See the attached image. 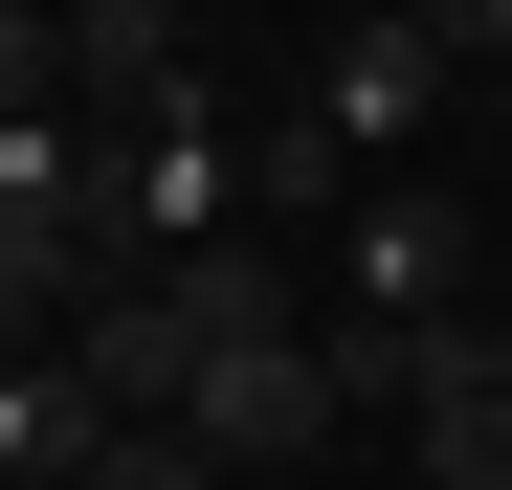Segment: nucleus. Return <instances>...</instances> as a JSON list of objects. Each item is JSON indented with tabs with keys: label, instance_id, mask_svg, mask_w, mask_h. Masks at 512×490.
Segmentation results:
<instances>
[{
	"label": "nucleus",
	"instance_id": "39448f33",
	"mask_svg": "<svg viewBox=\"0 0 512 490\" xmlns=\"http://www.w3.org/2000/svg\"><path fill=\"white\" fill-rule=\"evenodd\" d=\"M334 312H468V201L446 179H357V223H334Z\"/></svg>",
	"mask_w": 512,
	"mask_h": 490
},
{
	"label": "nucleus",
	"instance_id": "f03ea898",
	"mask_svg": "<svg viewBox=\"0 0 512 490\" xmlns=\"http://www.w3.org/2000/svg\"><path fill=\"white\" fill-rule=\"evenodd\" d=\"M179 424H201L245 490H290V468H334V424H357V401H334V335L268 290V312H245V335L201 357V401H179Z\"/></svg>",
	"mask_w": 512,
	"mask_h": 490
},
{
	"label": "nucleus",
	"instance_id": "1a4fd4ad",
	"mask_svg": "<svg viewBox=\"0 0 512 490\" xmlns=\"http://www.w3.org/2000/svg\"><path fill=\"white\" fill-rule=\"evenodd\" d=\"M90 490H245V468H223L201 424H112V446H90Z\"/></svg>",
	"mask_w": 512,
	"mask_h": 490
},
{
	"label": "nucleus",
	"instance_id": "9b49d317",
	"mask_svg": "<svg viewBox=\"0 0 512 490\" xmlns=\"http://www.w3.org/2000/svg\"><path fill=\"white\" fill-rule=\"evenodd\" d=\"M490 112H512V67H490Z\"/></svg>",
	"mask_w": 512,
	"mask_h": 490
},
{
	"label": "nucleus",
	"instance_id": "9d476101",
	"mask_svg": "<svg viewBox=\"0 0 512 490\" xmlns=\"http://www.w3.org/2000/svg\"><path fill=\"white\" fill-rule=\"evenodd\" d=\"M423 23H446V45H468V67H512V0H423Z\"/></svg>",
	"mask_w": 512,
	"mask_h": 490
},
{
	"label": "nucleus",
	"instance_id": "423d86ee",
	"mask_svg": "<svg viewBox=\"0 0 512 490\" xmlns=\"http://www.w3.org/2000/svg\"><path fill=\"white\" fill-rule=\"evenodd\" d=\"M401 424H423V490H512V357H490V312H423Z\"/></svg>",
	"mask_w": 512,
	"mask_h": 490
},
{
	"label": "nucleus",
	"instance_id": "6e6552de",
	"mask_svg": "<svg viewBox=\"0 0 512 490\" xmlns=\"http://www.w3.org/2000/svg\"><path fill=\"white\" fill-rule=\"evenodd\" d=\"M312 201H357V156H334L312 112H268V134H245V223H312Z\"/></svg>",
	"mask_w": 512,
	"mask_h": 490
},
{
	"label": "nucleus",
	"instance_id": "20e7f679",
	"mask_svg": "<svg viewBox=\"0 0 512 490\" xmlns=\"http://www.w3.org/2000/svg\"><path fill=\"white\" fill-rule=\"evenodd\" d=\"M446 90H468V45L423 23V0H357V23H334V67H312V134L379 179L401 134H446Z\"/></svg>",
	"mask_w": 512,
	"mask_h": 490
},
{
	"label": "nucleus",
	"instance_id": "f257e3e1",
	"mask_svg": "<svg viewBox=\"0 0 512 490\" xmlns=\"http://www.w3.org/2000/svg\"><path fill=\"white\" fill-rule=\"evenodd\" d=\"M268 290H290L268 245H179V268H112L90 312H67V357L112 379V424H179V401H201V357H223Z\"/></svg>",
	"mask_w": 512,
	"mask_h": 490
},
{
	"label": "nucleus",
	"instance_id": "7ed1b4c3",
	"mask_svg": "<svg viewBox=\"0 0 512 490\" xmlns=\"http://www.w3.org/2000/svg\"><path fill=\"white\" fill-rule=\"evenodd\" d=\"M179 245H245V134L201 90L112 112V268H179Z\"/></svg>",
	"mask_w": 512,
	"mask_h": 490
},
{
	"label": "nucleus",
	"instance_id": "0eeeda50",
	"mask_svg": "<svg viewBox=\"0 0 512 490\" xmlns=\"http://www.w3.org/2000/svg\"><path fill=\"white\" fill-rule=\"evenodd\" d=\"M67 90H90V112H156V90H201V67H179V0H67Z\"/></svg>",
	"mask_w": 512,
	"mask_h": 490
}]
</instances>
